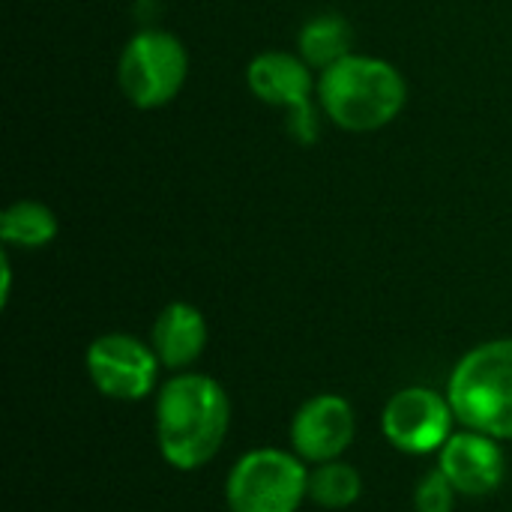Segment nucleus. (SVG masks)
Instances as JSON below:
<instances>
[{"instance_id": "1", "label": "nucleus", "mask_w": 512, "mask_h": 512, "mask_svg": "<svg viewBox=\"0 0 512 512\" xmlns=\"http://www.w3.org/2000/svg\"><path fill=\"white\" fill-rule=\"evenodd\" d=\"M231 426L225 387L198 372H180L156 396V444L177 471H198L216 459Z\"/></svg>"}, {"instance_id": "2", "label": "nucleus", "mask_w": 512, "mask_h": 512, "mask_svg": "<svg viewBox=\"0 0 512 512\" xmlns=\"http://www.w3.org/2000/svg\"><path fill=\"white\" fill-rule=\"evenodd\" d=\"M318 96L336 126L348 132H375L399 117L408 87L393 63L381 57L348 54L321 72Z\"/></svg>"}, {"instance_id": "3", "label": "nucleus", "mask_w": 512, "mask_h": 512, "mask_svg": "<svg viewBox=\"0 0 512 512\" xmlns=\"http://www.w3.org/2000/svg\"><path fill=\"white\" fill-rule=\"evenodd\" d=\"M447 399L462 429L512 441V339L471 348L450 372Z\"/></svg>"}, {"instance_id": "4", "label": "nucleus", "mask_w": 512, "mask_h": 512, "mask_svg": "<svg viewBox=\"0 0 512 512\" xmlns=\"http://www.w3.org/2000/svg\"><path fill=\"white\" fill-rule=\"evenodd\" d=\"M309 498V468L297 453L258 447L237 459L225 480L231 512H297Z\"/></svg>"}, {"instance_id": "5", "label": "nucleus", "mask_w": 512, "mask_h": 512, "mask_svg": "<svg viewBox=\"0 0 512 512\" xmlns=\"http://www.w3.org/2000/svg\"><path fill=\"white\" fill-rule=\"evenodd\" d=\"M189 54L168 30H141L120 54L117 81L135 108H162L186 84Z\"/></svg>"}, {"instance_id": "6", "label": "nucleus", "mask_w": 512, "mask_h": 512, "mask_svg": "<svg viewBox=\"0 0 512 512\" xmlns=\"http://www.w3.org/2000/svg\"><path fill=\"white\" fill-rule=\"evenodd\" d=\"M456 414L447 393H435L429 387H405L393 393L381 414L384 438L408 456L441 453V447L456 432Z\"/></svg>"}, {"instance_id": "7", "label": "nucleus", "mask_w": 512, "mask_h": 512, "mask_svg": "<svg viewBox=\"0 0 512 512\" xmlns=\"http://www.w3.org/2000/svg\"><path fill=\"white\" fill-rule=\"evenodd\" d=\"M84 366L102 396L117 402H141L153 393L162 363L153 345H144L129 333H105L90 342Z\"/></svg>"}, {"instance_id": "8", "label": "nucleus", "mask_w": 512, "mask_h": 512, "mask_svg": "<svg viewBox=\"0 0 512 512\" xmlns=\"http://www.w3.org/2000/svg\"><path fill=\"white\" fill-rule=\"evenodd\" d=\"M246 81H249V90L261 102L291 111L288 126L303 144L315 141L318 123H315V111L309 102L312 75H309V63L303 57H294L288 51H264L249 63Z\"/></svg>"}, {"instance_id": "9", "label": "nucleus", "mask_w": 512, "mask_h": 512, "mask_svg": "<svg viewBox=\"0 0 512 512\" xmlns=\"http://www.w3.org/2000/svg\"><path fill=\"white\" fill-rule=\"evenodd\" d=\"M357 417L345 396L321 393L306 399L291 420V447L306 465H324L342 459L354 444Z\"/></svg>"}, {"instance_id": "10", "label": "nucleus", "mask_w": 512, "mask_h": 512, "mask_svg": "<svg viewBox=\"0 0 512 512\" xmlns=\"http://www.w3.org/2000/svg\"><path fill=\"white\" fill-rule=\"evenodd\" d=\"M438 468L447 474V480L456 486L465 498H483L492 495L507 474V459L501 450V441L474 432L459 429L438 453Z\"/></svg>"}, {"instance_id": "11", "label": "nucleus", "mask_w": 512, "mask_h": 512, "mask_svg": "<svg viewBox=\"0 0 512 512\" xmlns=\"http://www.w3.org/2000/svg\"><path fill=\"white\" fill-rule=\"evenodd\" d=\"M150 345L165 369H186L207 348V321L192 303L174 300L159 312Z\"/></svg>"}, {"instance_id": "12", "label": "nucleus", "mask_w": 512, "mask_h": 512, "mask_svg": "<svg viewBox=\"0 0 512 512\" xmlns=\"http://www.w3.org/2000/svg\"><path fill=\"white\" fill-rule=\"evenodd\" d=\"M351 45H354L351 24L336 12L315 15L300 30V57L321 72L345 60L351 54Z\"/></svg>"}, {"instance_id": "13", "label": "nucleus", "mask_w": 512, "mask_h": 512, "mask_svg": "<svg viewBox=\"0 0 512 512\" xmlns=\"http://www.w3.org/2000/svg\"><path fill=\"white\" fill-rule=\"evenodd\" d=\"M57 237V216L39 201H15L0 216V240L15 249H42Z\"/></svg>"}, {"instance_id": "14", "label": "nucleus", "mask_w": 512, "mask_h": 512, "mask_svg": "<svg viewBox=\"0 0 512 512\" xmlns=\"http://www.w3.org/2000/svg\"><path fill=\"white\" fill-rule=\"evenodd\" d=\"M363 495V477L354 465L333 459L309 471V498L324 510H345Z\"/></svg>"}, {"instance_id": "15", "label": "nucleus", "mask_w": 512, "mask_h": 512, "mask_svg": "<svg viewBox=\"0 0 512 512\" xmlns=\"http://www.w3.org/2000/svg\"><path fill=\"white\" fill-rule=\"evenodd\" d=\"M456 486L447 480L441 468L429 471L414 492V507L417 512H453L456 510Z\"/></svg>"}]
</instances>
